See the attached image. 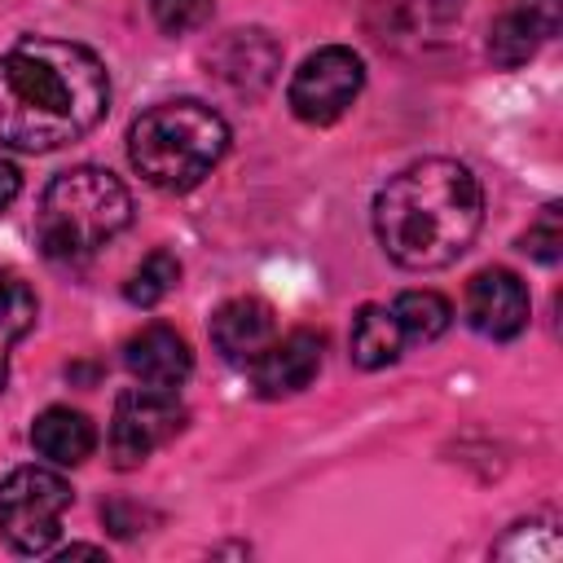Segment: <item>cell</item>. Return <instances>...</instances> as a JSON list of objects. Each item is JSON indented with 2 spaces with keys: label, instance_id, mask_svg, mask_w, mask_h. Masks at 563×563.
I'll return each mask as SVG.
<instances>
[{
  "label": "cell",
  "instance_id": "obj_1",
  "mask_svg": "<svg viewBox=\"0 0 563 563\" xmlns=\"http://www.w3.org/2000/svg\"><path fill=\"white\" fill-rule=\"evenodd\" d=\"M110 106L106 62L53 35H26L0 53V145L48 154L88 136Z\"/></svg>",
  "mask_w": 563,
  "mask_h": 563
},
{
  "label": "cell",
  "instance_id": "obj_2",
  "mask_svg": "<svg viewBox=\"0 0 563 563\" xmlns=\"http://www.w3.org/2000/svg\"><path fill=\"white\" fill-rule=\"evenodd\" d=\"M484 224V189L457 158H418L374 194V233L391 264L431 273L453 264Z\"/></svg>",
  "mask_w": 563,
  "mask_h": 563
},
{
  "label": "cell",
  "instance_id": "obj_3",
  "mask_svg": "<svg viewBox=\"0 0 563 563\" xmlns=\"http://www.w3.org/2000/svg\"><path fill=\"white\" fill-rule=\"evenodd\" d=\"M132 224V194L106 167H70L57 172L35 207V246L57 268L88 264L106 242H114Z\"/></svg>",
  "mask_w": 563,
  "mask_h": 563
},
{
  "label": "cell",
  "instance_id": "obj_4",
  "mask_svg": "<svg viewBox=\"0 0 563 563\" xmlns=\"http://www.w3.org/2000/svg\"><path fill=\"white\" fill-rule=\"evenodd\" d=\"M229 154V123L194 97L150 106L128 132V158L145 185L163 194H185L211 176Z\"/></svg>",
  "mask_w": 563,
  "mask_h": 563
},
{
  "label": "cell",
  "instance_id": "obj_5",
  "mask_svg": "<svg viewBox=\"0 0 563 563\" xmlns=\"http://www.w3.org/2000/svg\"><path fill=\"white\" fill-rule=\"evenodd\" d=\"M70 484L48 466H18L0 479V541L13 554H48L62 515L70 510Z\"/></svg>",
  "mask_w": 563,
  "mask_h": 563
},
{
  "label": "cell",
  "instance_id": "obj_6",
  "mask_svg": "<svg viewBox=\"0 0 563 563\" xmlns=\"http://www.w3.org/2000/svg\"><path fill=\"white\" fill-rule=\"evenodd\" d=\"M189 422V409L167 387H128L114 400L110 413V462L114 471L141 466L154 449H163L172 435H180Z\"/></svg>",
  "mask_w": 563,
  "mask_h": 563
},
{
  "label": "cell",
  "instance_id": "obj_7",
  "mask_svg": "<svg viewBox=\"0 0 563 563\" xmlns=\"http://www.w3.org/2000/svg\"><path fill=\"white\" fill-rule=\"evenodd\" d=\"M361 88H365V62L347 44H325L299 62V70L290 75L286 101L295 119L325 128L361 97Z\"/></svg>",
  "mask_w": 563,
  "mask_h": 563
},
{
  "label": "cell",
  "instance_id": "obj_8",
  "mask_svg": "<svg viewBox=\"0 0 563 563\" xmlns=\"http://www.w3.org/2000/svg\"><path fill=\"white\" fill-rule=\"evenodd\" d=\"M207 70L238 97H260L282 70V44L264 26H233L207 48Z\"/></svg>",
  "mask_w": 563,
  "mask_h": 563
},
{
  "label": "cell",
  "instance_id": "obj_9",
  "mask_svg": "<svg viewBox=\"0 0 563 563\" xmlns=\"http://www.w3.org/2000/svg\"><path fill=\"white\" fill-rule=\"evenodd\" d=\"M462 312H466V325L475 334L506 343L528 325V286L510 268H479L466 282Z\"/></svg>",
  "mask_w": 563,
  "mask_h": 563
},
{
  "label": "cell",
  "instance_id": "obj_10",
  "mask_svg": "<svg viewBox=\"0 0 563 563\" xmlns=\"http://www.w3.org/2000/svg\"><path fill=\"white\" fill-rule=\"evenodd\" d=\"M325 361V339L317 330H290L273 339L255 361H251V387L264 400H282L303 391Z\"/></svg>",
  "mask_w": 563,
  "mask_h": 563
},
{
  "label": "cell",
  "instance_id": "obj_11",
  "mask_svg": "<svg viewBox=\"0 0 563 563\" xmlns=\"http://www.w3.org/2000/svg\"><path fill=\"white\" fill-rule=\"evenodd\" d=\"M123 365L136 383L145 387H167L176 391L189 374H194V352L185 343L180 330L154 321V325H141L128 343H123Z\"/></svg>",
  "mask_w": 563,
  "mask_h": 563
},
{
  "label": "cell",
  "instance_id": "obj_12",
  "mask_svg": "<svg viewBox=\"0 0 563 563\" xmlns=\"http://www.w3.org/2000/svg\"><path fill=\"white\" fill-rule=\"evenodd\" d=\"M273 339H277V317L255 295H238L220 303L211 317V343L229 365H251Z\"/></svg>",
  "mask_w": 563,
  "mask_h": 563
},
{
  "label": "cell",
  "instance_id": "obj_13",
  "mask_svg": "<svg viewBox=\"0 0 563 563\" xmlns=\"http://www.w3.org/2000/svg\"><path fill=\"white\" fill-rule=\"evenodd\" d=\"M559 31V4H537L528 0L523 9H506L493 26H488V57L501 70L523 66L550 35Z\"/></svg>",
  "mask_w": 563,
  "mask_h": 563
},
{
  "label": "cell",
  "instance_id": "obj_14",
  "mask_svg": "<svg viewBox=\"0 0 563 563\" xmlns=\"http://www.w3.org/2000/svg\"><path fill=\"white\" fill-rule=\"evenodd\" d=\"M31 449L53 466H79L97 449V427L88 413H79L70 405H48L31 422Z\"/></svg>",
  "mask_w": 563,
  "mask_h": 563
},
{
  "label": "cell",
  "instance_id": "obj_15",
  "mask_svg": "<svg viewBox=\"0 0 563 563\" xmlns=\"http://www.w3.org/2000/svg\"><path fill=\"white\" fill-rule=\"evenodd\" d=\"M347 347H352V361H356L361 369H387V365H396L400 352H405V334H400L391 308L365 303V308L352 317V339H347Z\"/></svg>",
  "mask_w": 563,
  "mask_h": 563
},
{
  "label": "cell",
  "instance_id": "obj_16",
  "mask_svg": "<svg viewBox=\"0 0 563 563\" xmlns=\"http://www.w3.org/2000/svg\"><path fill=\"white\" fill-rule=\"evenodd\" d=\"M35 312H40L35 290H31L18 273L0 268V391H4V383H9V352L18 347V339L31 334Z\"/></svg>",
  "mask_w": 563,
  "mask_h": 563
},
{
  "label": "cell",
  "instance_id": "obj_17",
  "mask_svg": "<svg viewBox=\"0 0 563 563\" xmlns=\"http://www.w3.org/2000/svg\"><path fill=\"white\" fill-rule=\"evenodd\" d=\"M391 317H396L405 343H431L453 325V303L435 290H405L391 299Z\"/></svg>",
  "mask_w": 563,
  "mask_h": 563
},
{
  "label": "cell",
  "instance_id": "obj_18",
  "mask_svg": "<svg viewBox=\"0 0 563 563\" xmlns=\"http://www.w3.org/2000/svg\"><path fill=\"white\" fill-rule=\"evenodd\" d=\"M466 0H374V9H383V22H374L383 31V40L391 35H422L431 26H444L449 18L462 13Z\"/></svg>",
  "mask_w": 563,
  "mask_h": 563
},
{
  "label": "cell",
  "instance_id": "obj_19",
  "mask_svg": "<svg viewBox=\"0 0 563 563\" xmlns=\"http://www.w3.org/2000/svg\"><path fill=\"white\" fill-rule=\"evenodd\" d=\"M176 282H180V260L172 251H150L123 282V299L136 308H154L176 290Z\"/></svg>",
  "mask_w": 563,
  "mask_h": 563
},
{
  "label": "cell",
  "instance_id": "obj_20",
  "mask_svg": "<svg viewBox=\"0 0 563 563\" xmlns=\"http://www.w3.org/2000/svg\"><path fill=\"white\" fill-rule=\"evenodd\" d=\"M519 251H528L537 264H559V255H563V211H559V202L537 211V220L519 238Z\"/></svg>",
  "mask_w": 563,
  "mask_h": 563
},
{
  "label": "cell",
  "instance_id": "obj_21",
  "mask_svg": "<svg viewBox=\"0 0 563 563\" xmlns=\"http://www.w3.org/2000/svg\"><path fill=\"white\" fill-rule=\"evenodd\" d=\"M150 18L167 35H189L211 18V0H150Z\"/></svg>",
  "mask_w": 563,
  "mask_h": 563
},
{
  "label": "cell",
  "instance_id": "obj_22",
  "mask_svg": "<svg viewBox=\"0 0 563 563\" xmlns=\"http://www.w3.org/2000/svg\"><path fill=\"white\" fill-rule=\"evenodd\" d=\"M18 194H22V172H18L9 158H0V211L13 207Z\"/></svg>",
  "mask_w": 563,
  "mask_h": 563
},
{
  "label": "cell",
  "instance_id": "obj_23",
  "mask_svg": "<svg viewBox=\"0 0 563 563\" xmlns=\"http://www.w3.org/2000/svg\"><path fill=\"white\" fill-rule=\"evenodd\" d=\"M106 550L101 545H66V550H57V563H70V559H101Z\"/></svg>",
  "mask_w": 563,
  "mask_h": 563
},
{
  "label": "cell",
  "instance_id": "obj_24",
  "mask_svg": "<svg viewBox=\"0 0 563 563\" xmlns=\"http://www.w3.org/2000/svg\"><path fill=\"white\" fill-rule=\"evenodd\" d=\"M537 4H559V0H537Z\"/></svg>",
  "mask_w": 563,
  "mask_h": 563
}]
</instances>
